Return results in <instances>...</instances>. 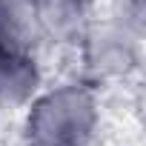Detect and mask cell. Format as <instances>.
Segmentation results:
<instances>
[{
  "label": "cell",
  "mask_w": 146,
  "mask_h": 146,
  "mask_svg": "<svg viewBox=\"0 0 146 146\" xmlns=\"http://www.w3.org/2000/svg\"><path fill=\"white\" fill-rule=\"evenodd\" d=\"M26 146H37V143H26Z\"/></svg>",
  "instance_id": "7"
},
{
  "label": "cell",
  "mask_w": 146,
  "mask_h": 146,
  "mask_svg": "<svg viewBox=\"0 0 146 146\" xmlns=\"http://www.w3.org/2000/svg\"><path fill=\"white\" fill-rule=\"evenodd\" d=\"M143 15H146V0H115L109 17H115V20H120L129 29H135V32L143 35V23H146Z\"/></svg>",
  "instance_id": "6"
},
{
  "label": "cell",
  "mask_w": 146,
  "mask_h": 146,
  "mask_svg": "<svg viewBox=\"0 0 146 146\" xmlns=\"http://www.w3.org/2000/svg\"><path fill=\"white\" fill-rule=\"evenodd\" d=\"M143 35L115 17H95L78 40V54L89 83L126 80L140 66Z\"/></svg>",
  "instance_id": "2"
},
{
  "label": "cell",
  "mask_w": 146,
  "mask_h": 146,
  "mask_svg": "<svg viewBox=\"0 0 146 146\" xmlns=\"http://www.w3.org/2000/svg\"><path fill=\"white\" fill-rule=\"evenodd\" d=\"M40 43L32 0H0V46L35 52Z\"/></svg>",
  "instance_id": "5"
},
{
  "label": "cell",
  "mask_w": 146,
  "mask_h": 146,
  "mask_svg": "<svg viewBox=\"0 0 146 146\" xmlns=\"http://www.w3.org/2000/svg\"><path fill=\"white\" fill-rule=\"evenodd\" d=\"M95 6L98 0H32L40 40L54 46H78L95 20Z\"/></svg>",
  "instance_id": "3"
},
{
  "label": "cell",
  "mask_w": 146,
  "mask_h": 146,
  "mask_svg": "<svg viewBox=\"0 0 146 146\" xmlns=\"http://www.w3.org/2000/svg\"><path fill=\"white\" fill-rule=\"evenodd\" d=\"M43 86L35 52L0 46V109H26Z\"/></svg>",
  "instance_id": "4"
},
{
  "label": "cell",
  "mask_w": 146,
  "mask_h": 146,
  "mask_svg": "<svg viewBox=\"0 0 146 146\" xmlns=\"http://www.w3.org/2000/svg\"><path fill=\"white\" fill-rule=\"evenodd\" d=\"M100 126V100L92 83L66 80L40 89L26 106V143L89 146Z\"/></svg>",
  "instance_id": "1"
}]
</instances>
